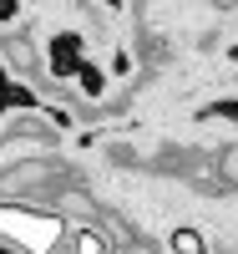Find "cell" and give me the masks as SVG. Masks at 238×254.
Segmentation results:
<instances>
[{"label": "cell", "mask_w": 238, "mask_h": 254, "mask_svg": "<svg viewBox=\"0 0 238 254\" xmlns=\"http://www.w3.org/2000/svg\"><path fill=\"white\" fill-rule=\"evenodd\" d=\"M208 173H213V183H218V188H238V137H233V142H223L218 153H213Z\"/></svg>", "instance_id": "6da1fadb"}, {"label": "cell", "mask_w": 238, "mask_h": 254, "mask_svg": "<svg viewBox=\"0 0 238 254\" xmlns=\"http://www.w3.org/2000/svg\"><path fill=\"white\" fill-rule=\"evenodd\" d=\"M71 254H106V244H101V234H96V229L76 224V229H71Z\"/></svg>", "instance_id": "7a4b0ae2"}, {"label": "cell", "mask_w": 238, "mask_h": 254, "mask_svg": "<svg viewBox=\"0 0 238 254\" xmlns=\"http://www.w3.org/2000/svg\"><path fill=\"white\" fill-rule=\"evenodd\" d=\"M172 254H208V239L198 229H172Z\"/></svg>", "instance_id": "3957f363"}, {"label": "cell", "mask_w": 238, "mask_h": 254, "mask_svg": "<svg viewBox=\"0 0 238 254\" xmlns=\"http://www.w3.org/2000/svg\"><path fill=\"white\" fill-rule=\"evenodd\" d=\"M20 15V0H0V20H15Z\"/></svg>", "instance_id": "277c9868"}]
</instances>
